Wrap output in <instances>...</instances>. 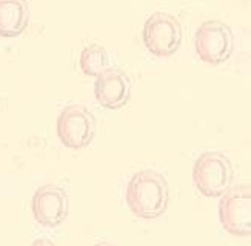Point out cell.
Returning a JSON list of instances; mask_svg holds the SVG:
<instances>
[{"label": "cell", "mask_w": 251, "mask_h": 246, "mask_svg": "<svg viewBox=\"0 0 251 246\" xmlns=\"http://www.w3.org/2000/svg\"><path fill=\"white\" fill-rule=\"evenodd\" d=\"M182 26L179 20L168 13H154L144 25V44L157 57L173 56L180 46Z\"/></svg>", "instance_id": "obj_4"}, {"label": "cell", "mask_w": 251, "mask_h": 246, "mask_svg": "<svg viewBox=\"0 0 251 246\" xmlns=\"http://www.w3.org/2000/svg\"><path fill=\"white\" fill-rule=\"evenodd\" d=\"M194 48L203 63L217 67L230 59L233 52V33L219 20H208L199 26L194 37Z\"/></svg>", "instance_id": "obj_3"}, {"label": "cell", "mask_w": 251, "mask_h": 246, "mask_svg": "<svg viewBox=\"0 0 251 246\" xmlns=\"http://www.w3.org/2000/svg\"><path fill=\"white\" fill-rule=\"evenodd\" d=\"M96 134V120L83 105H70L63 108L57 119V135L70 149H83Z\"/></svg>", "instance_id": "obj_6"}, {"label": "cell", "mask_w": 251, "mask_h": 246, "mask_svg": "<svg viewBox=\"0 0 251 246\" xmlns=\"http://www.w3.org/2000/svg\"><path fill=\"white\" fill-rule=\"evenodd\" d=\"M126 203L140 219H157L168 206V183L157 171L145 169L131 177L126 186Z\"/></svg>", "instance_id": "obj_1"}, {"label": "cell", "mask_w": 251, "mask_h": 246, "mask_svg": "<svg viewBox=\"0 0 251 246\" xmlns=\"http://www.w3.org/2000/svg\"><path fill=\"white\" fill-rule=\"evenodd\" d=\"M193 180L205 197H222L231 188L233 166L221 153H203L193 166Z\"/></svg>", "instance_id": "obj_2"}, {"label": "cell", "mask_w": 251, "mask_h": 246, "mask_svg": "<svg viewBox=\"0 0 251 246\" xmlns=\"http://www.w3.org/2000/svg\"><path fill=\"white\" fill-rule=\"evenodd\" d=\"M29 9L26 0H0V37L13 39L28 26Z\"/></svg>", "instance_id": "obj_9"}, {"label": "cell", "mask_w": 251, "mask_h": 246, "mask_svg": "<svg viewBox=\"0 0 251 246\" xmlns=\"http://www.w3.org/2000/svg\"><path fill=\"white\" fill-rule=\"evenodd\" d=\"M68 194L62 186L45 185L32 197V216L45 228H56L68 216Z\"/></svg>", "instance_id": "obj_7"}, {"label": "cell", "mask_w": 251, "mask_h": 246, "mask_svg": "<svg viewBox=\"0 0 251 246\" xmlns=\"http://www.w3.org/2000/svg\"><path fill=\"white\" fill-rule=\"evenodd\" d=\"M94 95L103 108L121 110L129 102L131 97V83L126 74L121 69L110 68L96 76Z\"/></svg>", "instance_id": "obj_8"}, {"label": "cell", "mask_w": 251, "mask_h": 246, "mask_svg": "<svg viewBox=\"0 0 251 246\" xmlns=\"http://www.w3.org/2000/svg\"><path fill=\"white\" fill-rule=\"evenodd\" d=\"M222 228L236 237L251 235V188L241 185L228 189L219 203Z\"/></svg>", "instance_id": "obj_5"}, {"label": "cell", "mask_w": 251, "mask_h": 246, "mask_svg": "<svg viewBox=\"0 0 251 246\" xmlns=\"http://www.w3.org/2000/svg\"><path fill=\"white\" fill-rule=\"evenodd\" d=\"M80 68L86 76H99L102 71L108 68L106 49L100 45H90L83 48L80 54Z\"/></svg>", "instance_id": "obj_10"}]
</instances>
